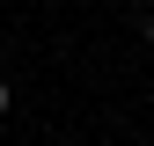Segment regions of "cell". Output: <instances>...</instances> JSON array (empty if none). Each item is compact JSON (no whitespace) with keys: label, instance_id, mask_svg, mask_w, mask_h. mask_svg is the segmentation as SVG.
Wrapping results in <instances>:
<instances>
[{"label":"cell","instance_id":"obj_2","mask_svg":"<svg viewBox=\"0 0 154 146\" xmlns=\"http://www.w3.org/2000/svg\"><path fill=\"white\" fill-rule=\"evenodd\" d=\"M140 36H147V44H154V15H147V22H140Z\"/></svg>","mask_w":154,"mask_h":146},{"label":"cell","instance_id":"obj_1","mask_svg":"<svg viewBox=\"0 0 154 146\" xmlns=\"http://www.w3.org/2000/svg\"><path fill=\"white\" fill-rule=\"evenodd\" d=\"M8 110H15V88H8V80H0V117H8Z\"/></svg>","mask_w":154,"mask_h":146}]
</instances>
